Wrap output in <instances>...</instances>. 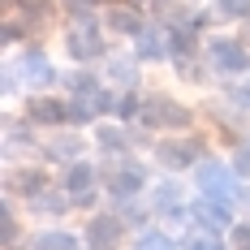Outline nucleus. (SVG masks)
<instances>
[{
  "label": "nucleus",
  "mask_w": 250,
  "mask_h": 250,
  "mask_svg": "<svg viewBox=\"0 0 250 250\" xmlns=\"http://www.w3.org/2000/svg\"><path fill=\"white\" fill-rule=\"evenodd\" d=\"M199 194L211 199V203H220V207H233V203H237L233 173H229L225 164H216V160H203L199 164Z\"/></svg>",
  "instance_id": "1"
},
{
  "label": "nucleus",
  "mask_w": 250,
  "mask_h": 250,
  "mask_svg": "<svg viewBox=\"0 0 250 250\" xmlns=\"http://www.w3.org/2000/svg\"><path fill=\"white\" fill-rule=\"evenodd\" d=\"M69 91H74V104H69V121H91L95 112H104V108L112 104V100L100 91V86L91 82V78H82V74L69 78Z\"/></svg>",
  "instance_id": "2"
},
{
  "label": "nucleus",
  "mask_w": 250,
  "mask_h": 250,
  "mask_svg": "<svg viewBox=\"0 0 250 250\" xmlns=\"http://www.w3.org/2000/svg\"><path fill=\"white\" fill-rule=\"evenodd\" d=\"M65 48H69V56H74V61H95V56L104 52L95 22H91V18H78V22L65 30Z\"/></svg>",
  "instance_id": "3"
},
{
  "label": "nucleus",
  "mask_w": 250,
  "mask_h": 250,
  "mask_svg": "<svg viewBox=\"0 0 250 250\" xmlns=\"http://www.w3.org/2000/svg\"><path fill=\"white\" fill-rule=\"evenodd\" d=\"M138 117H143L147 125H155V129H160V125H168V129H186V125H190V112H186L181 104L160 100V95L143 104V108H138Z\"/></svg>",
  "instance_id": "4"
},
{
  "label": "nucleus",
  "mask_w": 250,
  "mask_h": 250,
  "mask_svg": "<svg viewBox=\"0 0 250 250\" xmlns=\"http://www.w3.org/2000/svg\"><path fill=\"white\" fill-rule=\"evenodd\" d=\"M211 61H216V69H225V74H242L250 65L246 48L233 43V39H216V43H211Z\"/></svg>",
  "instance_id": "5"
},
{
  "label": "nucleus",
  "mask_w": 250,
  "mask_h": 250,
  "mask_svg": "<svg viewBox=\"0 0 250 250\" xmlns=\"http://www.w3.org/2000/svg\"><path fill=\"white\" fill-rule=\"evenodd\" d=\"M104 181H108V190L112 194H134L138 186H143V168L138 164H112V168H104Z\"/></svg>",
  "instance_id": "6"
},
{
  "label": "nucleus",
  "mask_w": 250,
  "mask_h": 250,
  "mask_svg": "<svg viewBox=\"0 0 250 250\" xmlns=\"http://www.w3.org/2000/svg\"><path fill=\"white\" fill-rule=\"evenodd\" d=\"M13 74H22L26 82H56V69L48 65V56H43L39 48L26 52L22 61H18V69H13Z\"/></svg>",
  "instance_id": "7"
},
{
  "label": "nucleus",
  "mask_w": 250,
  "mask_h": 250,
  "mask_svg": "<svg viewBox=\"0 0 250 250\" xmlns=\"http://www.w3.org/2000/svg\"><path fill=\"white\" fill-rule=\"evenodd\" d=\"M26 117L30 121H39V125H56V121H69V108L61 100H26Z\"/></svg>",
  "instance_id": "8"
},
{
  "label": "nucleus",
  "mask_w": 250,
  "mask_h": 250,
  "mask_svg": "<svg viewBox=\"0 0 250 250\" xmlns=\"http://www.w3.org/2000/svg\"><path fill=\"white\" fill-rule=\"evenodd\" d=\"M91 186H95V168L91 164H74L65 173V190H69L74 203H91Z\"/></svg>",
  "instance_id": "9"
},
{
  "label": "nucleus",
  "mask_w": 250,
  "mask_h": 250,
  "mask_svg": "<svg viewBox=\"0 0 250 250\" xmlns=\"http://www.w3.org/2000/svg\"><path fill=\"white\" fill-rule=\"evenodd\" d=\"M190 211H194V220H203V229H220V225H229V216H233V207H220V203L203 199V194H199V203H194Z\"/></svg>",
  "instance_id": "10"
},
{
  "label": "nucleus",
  "mask_w": 250,
  "mask_h": 250,
  "mask_svg": "<svg viewBox=\"0 0 250 250\" xmlns=\"http://www.w3.org/2000/svg\"><path fill=\"white\" fill-rule=\"evenodd\" d=\"M194 151H199V143H164L160 164L164 168H186V164H194Z\"/></svg>",
  "instance_id": "11"
},
{
  "label": "nucleus",
  "mask_w": 250,
  "mask_h": 250,
  "mask_svg": "<svg viewBox=\"0 0 250 250\" xmlns=\"http://www.w3.org/2000/svg\"><path fill=\"white\" fill-rule=\"evenodd\" d=\"M121 220H117V216H95V220H91V246H112V242H117V237H121Z\"/></svg>",
  "instance_id": "12"
},
{
  "label": "nucleus",
  "mask_w": 250,
  "mask_h": 250,
  "mask_svg": "<svg viewBox=\"0 0 250 250\" xmlns=\"http://www.w3.org/2000/svg\"><path fill=\"white\" fill-rule=\"evenodd\" d=\"M30 246H35V250H78V237L61 233V229H48V233H39Z\"/></svg>",
  "instance_id": "13"
},
{
  "label": "nucleus",
  "mask_w": 250,
  "mask_h": 250,
  "mask_svg": "<svg viewBox=\"0 0 250 250\" xmlns=\"http://www.w3.org/2000/svg\"><path fill=\"white\" fill-rule=\"evenodd\" d=\"M9 186H13V190H22V194H39V190H43V173H35V168L13 173V177H9Z\"/></svg>",
  "instance_id": "14"
},
{
  "label": "nucleus",
  "mask_w": 250,
  "mask_h": 250,
  "mask_svg": "<svg viewBox=\"0 0 250 250\" xmlns=\"http://www.w3.org/2000/svg\"><path fill=\"white\" fill-rule=\"evenodd\" d=\"M164 39H160V35H155V30H143V35H138V56H147V61H155V56H164Z\"/></svg>",
  "instance_id": "15"
},
{
  "label": "nucleus",
  "mask_w": 250,
  "mask_h": 250,
  "mask_svg": "<svg viewBox=\"0 0 250 250\" xmlns=\"http://www.w3.org/2000/svg\"><path fill=\"white\" fill-rule=\"evenodd\" d=\"M190 250H225V242L216 237V229H194L190 233Z\"/></svg>",
  "instance_id": "16"
},
{
  "label": "nucleus",
  "mask_w": 250,
  "mask_h": 250,
  "mask_svg": "<svg viewBox=\"0 0 250 250\" xmlns=\"http://www.w3.org/2000/svg\"><path fill=\"white\" fill-rule=\"evenodd\" d=\"M220 18H250V0H220Z\"/></svg>",
  "instance_id": "17"
},
{
  "label": "nucleus",
  "mask_w": 250,
  "mask_h": 250,
  "mask_svg": "<svg viewBox=\"0 0 250 250\" xmlns=\"http://www.w3.org/2000/svg\"><path fill=\"white\" fill-rule=\"evenodd\" d=\"M138 250H173V237H164V233H147Z\"/></svg>",
  "instance_id": "18"
},
{
  "label": "nucleus",
  "mask_w": 250,
  "mask_h": 250,
  "mask_svg": "<svg viewBox=\"0 0 250 250\" xmlns=\"http://www.w3.org/2000/svg\"><path fill=\"white\" fill-rule=\"evenodd\" d=\"M233 173L250 177V143H246V147H237V155H233Z\"/></svg>",
  "instance_id": "19"
},
{
  "label": "nucleus",
  "mask_w": 250,
  "mask_h": 250,
  "mask_svg": "<svg viewBox=\"0 0 250 250\" xmlns=\"http://www.w3.org/2000/svg\"><path fill=\"white\" fill-rule=\"evenodd\" d=\"M95 138H100L104 147H112V151H121V147H125V134H121V129H100Z\"/></svg>",
  "instance_id": "20"
},
{
  "label": "nucleus",
  "mask_w": 250,
  "mask_h": 250,
  "mask_svg": "<svg viewBox=\"0 0 250 250\" xmlns=\"http://www.w3.org/2000/svg\"><path fill=\"white\" fill-rule=\"evenodd\" d=\"M155 207H160V211H177V190L173 186H164V190L155 194Z\"/></svg>",
  "instance_id": "21"
},
{
  "label": "nucleus",
  "mask_w": 250,
  "mask_h": 250,
  "mask_svg": "<svg viewBox=\"0 0 250 250\" xmlns=\"http://www.w3.org/2000/svg\"><path fill=\"white\" fill-rule=\"evenodd\" d=\"M112 26H117V30H138V18H134L129 9H117V13H112Z\"/></svg>",
  "instance_id": "22"
},
{
  "label": "nucleus",
  "mask_w": 250,
  "mask_h": 250,
  "mask_svg": "<svg viewBox=\"0 0 250 250\" xmlns=\"http://www.w3.org/2000/svg\"><path fill=\"white\" fill-rule=\"evenodd\" d=\"M0 216H4V246H13V242H18V225H13V207L4 203V211H0Z\"/></svg>",
  "instance_id": "23"
},
{
  "label": "nucleus",
  "mask_w": 250,
  "mask_h": 250,
  "mask_svg": "<svg viewBox=\"0 0 250 250\" xmlns=\"http://www.w3.org/2000/svg\"><path fill=\"white\" fill-rule=\"evenodd\" d=\"M233 250H250V225H233Z\"/></svg>",
  "instance_id": "24"
},
{
  "label": "nucleus",
  "mask_w": 250,
  "mask_h": 250,
  "mask_svg": "<svg viewBox=\"0 0 250 250\" xmlns=\"http://www.w3.org/2000/svg\"><path fill=\"white\" fill-rule=\"evenodd\" d=\"M52 155H74V151H78V138H65V143H61V138H56V143H52Z\"/></svg>",
  "instance_id": "25"
},
{
  "label": "nucleus",
  "mask_w": 250,
  "mask_h": 250,
  "mask_svg": "<svg viewBox=\"0 0 250 250\" xmlns=\"http://www.w3.org/2000/svg\"><path fill=\"white\" fill-rule=\"evenodd\" d=\"M65 4H69L74 13H91V4H95V0H65Z\"/></svg>",
  "instance_id": "26"
},
{
  "label": "nucleus",
  "mask_w": 250,
  "mask_h": 250,
  "mask_svg": "<svg viewBox=\"0 0 250 250\" xmlns=\"http://www.w3.org/2000/svg\"><path fill=\"white\" fill-rule=\"evenodd\" d=\"M121 112H125V117H134V112H138V100H134V95H125V100H121Z\"/></svg>",
  "instance_id": "27"
},
{
  "label": "nucleus",
  "mask_w": 250,
  "mask_h": 250,
  "mask_svg": "<svg viewBox=\"0 0 250 250\" xmlns=\"http://www.w3.org/2000/svg\"><path fill=\"white\" fill-rule=\"evenodd\" d=\"M104 250H108V246H104Z\"/></svg>",
  "instance_id": "28"
}]
</instances>
